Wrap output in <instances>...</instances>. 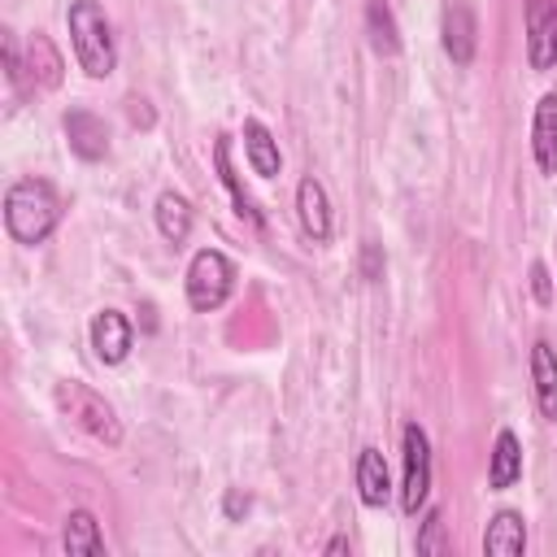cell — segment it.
<instances>
[{"mask_svg":"<svg viewBox=\"0 0 557 557\" xmlns=\"http://www.w3.org/2000/svg\"><path fill=\"white\" fill-rule=\"evenodd\" d=\"M61 222V196L44 178H17L4 196V226L17 244H44Z\"/></svg>","mask_w":557,"mask_h":557,"instance_id":"cell-1","label":"cell"},{"mask_svg":"<svg viewBox=\"0 0 557 557\" xmlns=\"http://www.w3.org/2000/svg\"><path fill=\"white\" fill-rule=\"evenodd\" d=\"M70 39H74V57L78 65L91 74V78H104L113 74V61H117V48H113V26L104 17V9L96 0H74L70 13Z\"/></svg>","mask_w":557,"mask_h":557,"instance_id":"cell-2","label":"cell"},{"mask_svg":"<svg viewBox=\"0 0 557 557\" xmlns=\"http://www.w3.org/2000/svg\"><path fill=\"white\" fill-rule=\"evenodd\" d=\"M235 287V261L218 248H200L187 265V305L196 313H213L218 305H226Z\"/></svg>","mask_w":557,"mask_h":557,"instance_id":"cell-3","label":"cell"},{"mask_svg":"<svg viewBox=\"0 0 557 557\" xmlns=\"http://www.w3.org/2000/svg\"><path fill=\"white\" fill-rule=\"evenodd\" d=\"M57 405H61V413H65L74 426H83L91 440H100V444H109V448L122 444V422H117V413H113L91 387H83V383H57Z\"/></svg>","mask_w":557,"mask_h":557,"instance_id":"cell-4","label":"cell"},{"mask_svg":"<svg viewBox=\"0 0 557 557\" xmlns=\"http://www.w3.org/2000/svg\"><path fill=\"white\" fill-rule=\"evenodd\" d=\"M400 448H405V487H400V509L405 513H418L426 505V492H431V444H426V431L418 422H409L400 431Z\"/></svg>","mask_w":557,"mask_h":557,"instance_id":"cell-5","label":"cell"},{"mask_svg":"<svg viewBox=\"0 0 557 557\" xmlns=\"http://www.w3.org/2000/svg\"><path fill=\"white\" fill-rule=\"evenodd\" d=\"M527 61L531 70L557 65V0H527Z\"/></svg>","mask_w":557,"mask_h":557,"instance_id":"cell-6","label":"cell"},{"mask_svg":"<svg viewBox=\"0 0 557 557\" xmlns=\"http://www.w3.org/2000/svg\"><path fill=\"white\" fill-rule=\"evenodd\" d=\"M91 348H96V357H100L104 366L126 361V352H131V322H126V313L100 309V313L91 318Z\"/></svg>","mask_w":557,"mask_h":557,"instance_id":"cell-7","label":"cell"},{"mask_svg":"<svg viewBox=\"0 0 557 557\" xmlns=\"http://www.w3.org/2000/svg\"><path fill=\"white\" fill-rule=\"evenodd\" d=\"M65 139L83 161H100L109 152V126L91 109H70L65 113Z\"/></svg>","mask_w":557,"mask_h":557,"instance_id":"cell-8","label":"cell"},{"mask_svg":"<svg viewBox=\"0 0 557 557\" xmlns=\"http://www.w3.org/2000/svg\"><path fill=\"white\" fill-rule=\"evenodd\" d=\"M296 218H300V231L313 244L331 239V205H326V191H322L318 178H300V187H296Z\"/></svg>","mask_w":557,"mask_h":557,"instance_id":"cell-9","label":"cell"},{"mask_svg":"<svg viewBox=\"0 0 557 557\" xmlns=\"http://www.w3.org/2000/svg\"><path fill=\"white\" fill-rule=\"evenodd\" d=\"M531 152H535V165L544 174H557V91L540 96V104H535V117H531Z\"/></svg>","mask_w":557,"mask_h":557,"instance_id":"cell-10","label":"cell"},{"mask_svg":"<svg viewBox=\"0 0 557 557\" xmlns=\"http://www.w3.org/2000/svg\"><path fill=\"white\" fill-rule=\"evenodd\" d=\"M444 52L457 65L474 61V13L466 0H448V9H444Z\"/></svg>","mask_w":557,"mask_h":557,"instance_id":"cell-11","label":"cell"},{"mask_svg":"<svg viewBox=\"0 0 557 557\" xmlns=\"http://www.w3.org/2000/svg\"><path fill=\"white\" fill-rule=\"evenodd\" d=\"M531 383H535L540 413L557 422V352L544 339H535V348H531Z\"/></svg>","mask_w":557,"mask_h":557,"instance_id":"cell-12","label":"cell"},{"mask_svg":"<svg viewBox=\"0 0 557 557\" xmlns=\"http://www.w3.org/2000/svg\"><path fill=\"white\" fill-rule=\"evenodd\" d=\"M522 548H527V527H522V513L500 509V513L487 522V531H483V553H492V557H518Z\"/></svg>","mask_w":557,"mask_h":557,"instance_id":"cell-13","label":"cell"},{"mask_svg":"<svg viewBox=\"0 0 557 557\" xmlns=\"http://www.w3.org/2000/svg\"><path fill=\"white\" fill-rule=\"evenodd\" d=\"M522 479V448H518V435L513 431H500L496 444H492V466H487V487L492 492H505Z\"/></svg>","mask_w":557,"mask_h":557,"instance_id":"cell-14","label":"cell"},{"mask_svg":"<svg viewBox=\"0 0 557 557\" xmlns=\"http://www.w3.org/2000/svg\"><path fill=\"white\" fill-rule=\"evenodd\" d=\"M357 492H361V500L370 509L387 505L392 483H387V461H383L379 448H361V457H357Z\"/></svg>","mask_w":557,"mask_h":557,"instance_id":"cell-15","label":"cell"},{"mask_svg":"<svg viewBox=\"0 0 557 557\" xmlns=\"http://www.w3.org/2000/svg\"><path fill=\"white\" fill-rule=\"evenodd\" d=\"M244 148H248V165H252L261 178H274V174H278L283 157H278V144H274V135L265 131V122H257V117L244 122Z\"/></svg>","mask_w":557,"mask_h":557,"instance_id":"cell-16","label":"cell"},{"mask_svg":"<svg viewBox=\"0 0 557 557\" xmlns=\"http://www.w3.org/2000/svg\"><path fill=\"white\" fill-rule=\"evenodd\" d=\"M61 544L70 557H100L104 553V540H100V527L87 509H74L65 518V531H61Z\"/></svg>","mask_w":557,"mask_h":557,"instance_id":"cell-17","label":"cell"},{"mask_svg":"<svg viewBox=\"0 0 557 557\" xmlns=\"http://www.w3.org/2000/svg\"><path fill=\"white\" fill-rule=\"evenodd\" d=\"M157 231L170 239V244H183L191 235V205L178 196V191H161L157 196Z\"/></svg>","mask_w":557,"mask_h":557,"instance_id":"cell-18","label":"cell"},{"mask_svg":"<svg viewBox=\"0 0 557 557\" xmlns=\"http://www.w3.org/2000/svg\"><path fill=\"white\" fill-rule=\"evenodd\" d=\"M366 30H370V48H374L379 57H396V52H400V35H396V22H392L387 0H370V9H366Z\"/></svg>","mask_w":557,"mask_h":557,"instance_id":"cell-19","label":"cell"},{"mask_svg":"<svg viewBox=\"0 0 557 557\" xmlns=\"http://www.w3.org/2000/svg\"><path fill=\"white\" fill-rule=\"evenodd\" d=\"M213 161H218V174H222V183H226V191H231V200H235V209H239V218H248L252 226H261V213H257V205H252V196L244 191V183H239V174L231 170V144H226V139H218V144H213Z\"/></svg>","mask_w":557,"mask_h":557,"instance_id":"cell-20","label":"cell"},{"mask_svg":"<svg viewBox=\"0 0 557 557\" xmlns=\"http://www.w3.org/2000/svg\"><path fill=\"white\" fill-rule=\"evenodd\" d=\"M61 52L52 48V39L48 35H30V78L39 83V87H57L61 83Z\"/></svg>","mask_w":557,"mask_h":557,"instance_id":"cell-21","label":"cell"},{"mask_svg":"<svg viewBox=\"0 0 557 557\" xmlns=\"http://www.w3.org/2000/svg\"><path fill=\"white\" fill-rule=\"evenodd\" d=\"M418 553H444V518H440V509L426 513L422 535H418Z\"/></svg>","mask_w":557,"mask_h":557,"instance_id":"cell-22","label":"cell"},{"mask_svg":"<svg viewBox=\"0 0 557 557\" xmlns=\"http://www.w3.org/2000/svg\"><path fill=\"white\" fill-rule=\"evenodd\" d=\"M531 292H535V300H540V305H548V300H553V283H548L544 261H531Z\"/></svg>","mask_w":557,"mask_h":557,"instance_id":"cell-23","label":"cell"},{"mask_svg":"<svg viewBox=\"0 0 557 557\" xmlns=\"http://www.w3.org/2000/svg\"><path fill=\"white\" fill-rule=\"evenodd\" d=\"M239 513H248V496L226 492V518H239Z\"/></svg>","mask_w":557,"mask_h":557,"instance_id":"cell-24","label":"cell"},{"mask_svg":"<svg viewBox=\"0 0 557 557\" xmlns=\"http://www.w3.org/2000/svg\"><path fill=\"white\" fill-rule=\"evenodd\" d=\"M366 274H370V278H374V274H379V252H374V244H370V248H366Z\"/></svg>","mask_w":557,"mask_h":557,"instance_id":"cell-25","label":"cell"},{"mask_svg":"<svg viewBox=\"0 0 557 557\" xmlns=\"http://www.w3.org/2000/svg\"><path fill=\"white\" fill-rule=\"evenodd\" d=\"M326 553H348V540H344V535H335V540L326 544Z\"/></svg>","mask_w":557,"mask_h":557,"instance_id":"cell-26","label":"cell"}]
</instances>
